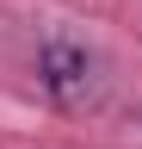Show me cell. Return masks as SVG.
<instances>
[{
    "mask_svg": "<svg viewBox=\"0 0 142 149\" xmlns=\"http://www.w3.org/2000/svg\"><path fill=\"white\" fill-rule=\"evenodd\" d=\"M37 74H43V87L56 93V100H86V93H93V56L86 50H74V44H43V56H37Z\"/></svg>",
    "mask_w": 142,
    "mask_h": 149,
    "instance_id": "obj_1",
    "label": "cell"
}]
</instances>
